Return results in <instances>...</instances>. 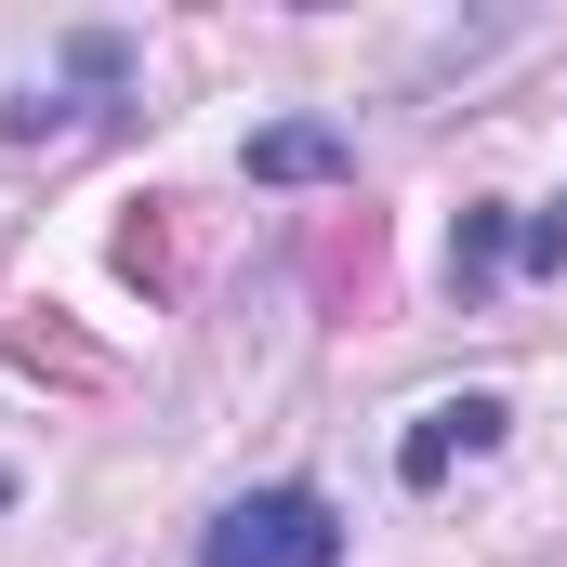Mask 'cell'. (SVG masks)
I'll return each mask as SVG.
<instances>
[{"instance_id": "cell-2", "label": "cell", "mask_w": 567, "mask_h": 567, "mask_svg": "<svg viewBox=\"0 0 567 567\" xmlns=\"http://www.w3.org/2000/svg\"><path fill=\"white\" fill-rule=\"evenodd\" d=\"M475 449H502V396H449V410H423V435L396 449V475L435 488V475H449V462H475Z\"/></svg>"}, {"instance_id": "cell-1", "label": "cell", "mask_w": 567, "mask_h": 567, "mask_svg": "<svg viewBox=\"0 0 567 567\" xmlns=\"http://www.w3.org/2000/svg\"><path fill=\"white\" fill-rule=\"evenodd\" d=\"M330 555H343V528H330L317 488H251V502H225L212 542H198V567H330Z\"/></svg>"}, {"instance_id": "cell-3", "label": "cell", "mask_w": 567, "mask_h": 567, "mask_svg": "<svg viewBox=\"0 0 567 567\" xmlns=\"http://www.w3.org/2000/svg\"><path fill=\"white\" fill-rule=\"evenodd\" d=\"M251 172H278V185H317V172H343V145H330V133H265V145H251Z\"/></svg>"}]
</instances>
